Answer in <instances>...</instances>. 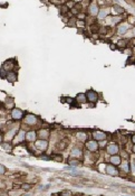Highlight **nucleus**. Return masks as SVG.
I'll list each match as a JSON object with an SVG mask.
<instances>
[{"instance_id":"f3484780","label":"nucleus","mask_w":135,"mask_h":196,"mask_svg":"<svg viewBox=\"0 0 135 196\" xmlns=\"http://www.w3.org/2000/svg\"><path fill=\"white\" fill-rule=\"evenodd\" d=\"M72 155L73 156H80L82 154H80V150L79 149H73L72 150Z\"/></svg>"},{"instance_id":"4be33fe9","label":"nucleus","mask_w":135,"mask_h":196,"mask_svg":"<svg viewBox=\"0 0 135 196\" xmlns=\"http://www.w3.org/2000/svg\"><path fill=\"white\" fill-rule=\"evenodd\" d=\"M90 29H92V32L94 33V32H97V29H98V28H97V26H96V25H93V26H92V28H90Z\"/></svg>"},{"instance_id":"f257e3e1","label":"nucleus","mask_w":135,"mask_h":196,"mask_svg":"<svg viewBox=\"0 0 135 196\" xmlns=\"http://www.w3.org/2000/svg\"><path fill=\"white\" fill-rule=\"evenodd\" d=\"M36 147H37V149H39V150H45L47 147H48V142H47L46 140H38V141H36Z\"/></svg>"},{"instance_id":"a211bd4d","label":"nucleus","mask_w":135,"mask_h":196,"mask_svg":"<svg viewBox=\"0 0 135 196\" xmlns=\"http://www.w3.org/2000/svg\"><path fill=\"white\" fill-rule=\"evenodd\" d=\"M21 188L25 189V191H29V189L31 188V185H29V184H22V185H21Z\"/></svg>"},{"instance_id":"f8f14e48","label":"nucleus","mask_w":135,"mask_h":196,"mask_svg":"<svg viewBox=\"0 0 135 196\" xmlns=\"http://www.w3.org/2000/svg\"><path fill=\"white\" fill-rule=\"evenodd\" d=\"M26 138H27V140H29V141L35 140V138H36V132H35V131H30V132H28L26 135Z\"/></svg>"},{"instance_id":"2eb2a0df","label":"nucleus","mask_w":135,"mask_h":196,"mask_svg":"<svg viewBox=\"0 0 135 196\" xmlns=\"http://www.w3.org/2000/svg\"><path fill=\"white\" fill-rule=\"evenodd\" d=\"M47 136H48V131L47 130H40L39 131V137H40V138H46Z\"/></svg>"},{"instance_id":"4468645a","label":"nucleus","mask_w":135,"mask_h":196,"mask_svg":"<svg viewBox=\"0 0 135 196\" xmlns=\"http://www.w3.org/2000/svg\"><path fill=\"white\" fill-rule=\"evenodd\" d=\"M111 161L113 165H118V164H121V158L118 157V156H113L111 158Z\"/></svg>"},{"instance_id":"ddd939ff","label":"nucleus","mask_w":135,"mask_h":196,"mask_svg":"<svg viewBox=\"0 0 135 196\" xmlns=\"http://www.w3.org/2000/svg\"><path fill=\"white\" fill-rule=\"evenodd\" d=\"M76 101L79 102V103H84V102L86 101V95H85L84 93H79V94L77 95V98H76Z\"/></svg>"},{"instance_id":"0eeeda50","label":"nucleus","mask_w":135,"mask_h":196,"mask_svg":"<svg viewBox=\"0 0 135 196\" xmlns=\"http://www.w3.org/2000/svg\"><path fill=\"white\" fill-rule=\"evenodd\" d=\"M93 137H94L95 139H98V140H104V139L106 138V135L104 132H101V131H96V132L93 135Z\"/></svg>"},{"instance_id":"5701e85b","label":"nucleus","mask_w":135,"mask_h":196,"mask_svg":"<svg viewBox=\"0 0 135 196\" xmlns=\"http://www.w3.org/2000/svg\"><path fill=\"white\" fill-rule=\"evenodd\" d=\"M0 141H1V137H0Z\"/></svg>"},{"instance_id":"412c9836","label":"nucleus","mask_w":135,"mask_h":196,"mask_svg":"<svg viewBox=\"0 0 135 196\" xmlns=\"http://www.w3.org/2000/svg\"><path fill=\"white\" fill-rule=\"evenodd\" d=\"M5 172H6V168L3 167V166H1V165H0V174H3Z\"/></svg>"},{"instance_id":"39448f33","label":"nucleus","mask_w":135,"mask_h":196,"mask_svg":"<svg viewBox=\"0 0 135 196\" xmlns=\"http://www.w3.org/2000/svg\"><path fill=\"white\" fill-rule=\"evenodd\" d=\"M25 122H26L27 124H35L37 122V118L35 116H27L26 119H25Z\"/></svg>"},{"instance_id":"dca6fc26","label":"nucleus","mask_w":135,"mask_h":196,"mask_svg":"<svg viewBox=\"0 0 135 196\" xmlns=\"http://www.w3.org/2000/svg\"><path fill=\"white\" fill-rule=\"evenodd\" d=\"M114 8H115L116 12H118V14H122V12L124 11V8H123V7H121V6H118V5H116Z\"/></svg>"},{"instance_id":"f03ea898","label":"nucleus","mask_w":135,"mask_h":196,"mask_svg":"<svg viewBox=\"0 0 135 196\" xmlns=\"http://www.w3.org/2000/svg\"><path fill=\"white\" fill-rule=\"evenodd\" d=\"M86 99H88V101H90V102H96L97 101V99H98V97H97V93L96 92H94V91H89L88 93H87V95H86Z\"/></svg>"},{"instance_id":"aec40b11","label":"nucleus","mask_w":135,"mask_h":196,"mask_svg":"<svg viewBox=\"0 0 135 196\" xmlns=\"http://www.w3.org/2000/svg\"><path fill=\"white\" fill-rule=\"evenodd\" d=\"M78 162L77 160H70V166H77Z\"/></svg>"},{"instance_id":"7ed1b4c3","label":"nucleus","mask_w":135,"mask_h":196,"mask_svg":"<svg viewBox=\"0 0 135 196\" xmlns=\"http://www.w3.org/2000/svg\"><path fill=\"white\" fill-rule=\"evenodd\" d=\"M107 153L111 154V155H116L118 153V147L115 143H111V145L107 147Z\"/></svg>"},{"instance_id":"20e7f679","label":"nucleus","mask_w":135,"mask_h":196,"mask_svg":"<svg viewBox=\"0 0 135 196\" xmlns=\"http://www.w3.org/2000/svg\"><path fill=\"white\" fill-rule=\"evenodd\" d=\"M86 146L90 151H96L97 148H98V143H97L96 141H89V142L86 143Z\"/></svg>"},{"instance_id":"6ab92c4d","label":"nucleus","mask_w":135,"mask_h":196,"mask_svg":"<svg viewBox=\"0 0 135 196\" xmlns=\"http://www.w3.org/2000/svg\"><path fill=\"white\" fill-rule=\"evenodd\" d=\"M107 15V10H104V11H101V14H99V18H105Z\"/></svg>"},{"instance_id":"9d476101","label":"nucleus","mask_w":135,"mask_h":196,"mask_svg":"<svg viewBox=\"0 0 135 196\" xmlns=\"http://www.w3.org/2000/svg\"><path fill=\"white\" fill-rule=\"evenodd\" d=\"M89 11H90V14H92L93 16H96V15L98 14V7H97V5H95V3L90 5V7H89Z\"/></svg>"},{"instance_id":"1a4fd4ad","label":"nucleus","mask_w":135,"mask_h":196,"mask_svg":"<svg viewBox=\"0 0 135 196\" xmlns=\"http://www.w3.org/2000/svg\"><path fill=\"white\" fill-rule=\"evenodd\" d=\"M106 170H107V174L108 175H113V176L117 175V170H116V168L114 167V166H107Z\"/></svg>"},{"instance_id":"423d86ee","label":"nucleus","mask_w":135,"mask_h":196,"mask_svg":"<svg viewBox=\"0 0 135 196\" xmlns=\"http://www.w3.org/2000/svg\"><path fill=\"white\" fill-rule=\"evenodd\" d=\"M11 114H12V118L17 119V120H18V119H21L22 118V112L20 111L19 109H14V110H12V113Z\"/></svg>"},{"instance_id":"9b49d317","label":"nucleus","mask_w":135,"mask_h":196,"mask_svg":"<svg viewBox=\"0 0 135 196\" xmlns=\"http://www.w3.org/2000/svg\"><path fill=\"white\" fill-rule=\"evenodd\" d=\"M6 76H7V80L9 81V82H15V81L17 80V76H16V74H15L14 72H9Z\"/></svg>"},{"instance_id":"6e6552de","label":"nucleus","mask_w":135,"mask_h":196,"mask_svg":"<svg viewBox=\"0 0 135 196\" xmlns=\"http://www.w3.org/2000/svg\"><path fill=\"white\" fill-rule=\"evenodd\" d=\"M128 27H130V26H128V25H126V24L120 26V27H118V34H120V35L125 34V33L128 30Z\"/></svg>"}]
</instances>
